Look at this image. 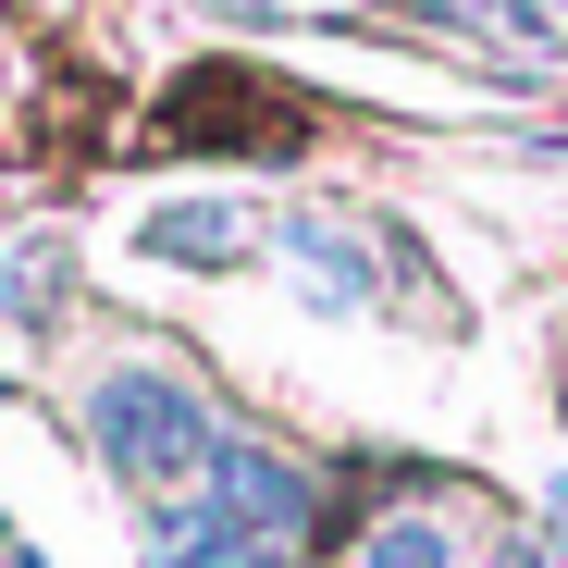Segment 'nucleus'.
I'll list each match as a JSON object with an SVG mask.
<instances>
[{"label": "nucleus", "instance_id": "2", "mask_svg": "<svg viewBox=\"0 0 568 568\" xmlns=\"http://www.w3.org/2000/svg\"><path fill=\"white\" fill-rule=\"evenodd\" d=\"M149 247H161V260H185V272H223V260H247V247H260V223H247L235 199H185V211H149Z\"/></svg>", "mask_w": 568, "mask_h": 568}, {"label": "nucleus", "instance_id": "1", "mask_svg": "<svg viewBox=\"0 0 568 568\" xmlns=\"http://www.w3.org/2000/svg\"><path fill=\"white\" fill-rule=\"evenodd\" d=\"M87 445H100L112 483H136V495H199L211 457H223L211 408L185 396L173 371H112V384H87Z\"/></svg>", "mask_w": 568, "mask_h": 568}, {"label": "nucleus", "instance_id": "3", "mask_svg": "<svg viewBox=\"0 0 568 568\" xmlns=\"http://www.w3.org/2000/svg\"><path fill=\"white\" fill-rule=\"evenodd\" d=\"M358 568H457V531L445 519H384L358 544Z\"/></svg>", "mask_w": 568, "mask_h": 568}]
</instances>
